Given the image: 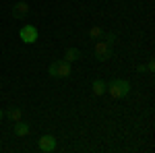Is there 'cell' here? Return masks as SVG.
Returning a JSON list of instances; mask_svg holds the SVG:
<instances>
[{
  "label": "cell",
  "instance_id": "6da1fadb",
  "mask_svg": "<svg viewBox=\"0 0 155 153\" xmlns=\"http://www.w3.org/2000/svg\"><path fill=\"white\" fill-rule=\"evenodd\" d=\"M106 91L110 93L112 99H122V97H126V95L130 93V83L124 81V79H116L110 85H106Z\"/></svg>",
  "mask_w": 155,
  "mask_h": 153
},
{
  "label": "cell",
  "instance_id": "7a4b0ae2",
  "mask_svg": "<svg viewBox=\"0 0 155 153\" xmlns=\"http://www.w3.org/2000/svg\"><path fill=\"white\" fill-rule=\"evenodd\" d=\"M71 62H66V60H56V62H52L48 68V75L50 77H54V79H66V77H71Z\"/></svg>",
  "mask_w": 155,
  "mask_h": 153
},
{
  "label": "cell",
  "instance_id": "277c9868",
  "mask_svg": "<svg viewBox=\"0 0 155 153\" xmlns=\"http://www.w3.org/2000/svg\"><path fill=\"white\" fill-rule=\"evenodd\" d=\"M19 37H21L23 44H35L37 42V29L33 25H25V27H21V31H19Z\"/></svg>",
  "mask_w": 155,
  "mask_h": 153
},
{
  "label": "cell",
  "instance_id": "ba28073f",
  "mask_svg": "<svg viewBox=\"0 0 155 153\" xmlns=\"http://www.w3.org/2000/svg\"><path fill=\"white\" fill-rule=\"evenodd\" d=\"M29 132H31V126H29L27 122H23V120L15 122V135H17V137H27Z\"/></svg>",
  "mask_w": 155,
  "mask_h": 153
},
{
  "label": "cell",
  "instance_id": "8992f818",
  "mask_svg": "<svg viewBox=\"0 0 155 153\" xmlns=\"http://www.w3.org/2000/svg\"><path fill=\"white\" fill-rule=\"evenodd\" d=\"M39 149L44 153H52L56 149V137L54 135H41L39 137Z\"/></svg>",
  "mask_w": 155,
  "mask_h": 153
},
{
  "label": "cell",
  "instance_id": "8fae6325",
  "mask_svg": "<svg viewBox=\"0 0 155 153\" xmlns=\"http://www.w3.org/2000/svg\"><path fill=\"white\" fill-rule=\"evenodd\" d=\"M101 35H104V29H101L99 25H93V27L89 29V37H91V39H99Z\"/></svg>",
  "mask_w": 155,
  "mask_h": 153
},
{
  "label": "cell",
  "instance_id": "52a82bcc",
  "mask_svg": "<svg viewBox=\"0 0 155 153\" xmlns=\"http://www.w3.org/2000/svg\"><path fill=\"white\" fill-rule=\"evenodd\" d=\"M83 58V52L81 50H77V48H68L66 52H64V60L66 62H77V60Z\"/></svg>",
  "mask_w": 155,
  "mask_h": 153
},
{
  "label": "cell",
  "instance_id": "4fadbf2b",
  "mask_svg": "<svg viewBox=\"0 0 155 153\" xmlns=\"http://www.w3.org/2000/svg\"><path fill=\"white\" fill-rule=\"evenodd\" d=\"M145 71H147V72H153V71H155V62H153V60H149V62H147Z\"/></svg>",
  "mask_w": 155,
  "mask_h": 153
},
{
  "label": "cell",
  "instance_id": "30bf717a",
  "mask_svg": "<svg viewBox=\"0 0 155 153\" xmlns=\"http://www.w3.org/2000/svg\"><path fill=\"white\" fill-rule=\"evenodd\" d=\"M8 118H11L12 122L23 120V110H21V108H12V110H8Z\"/></svg>",
  "mask_w": 155,
  "mask_h": 153
},
{
  "label": "cell",
  "instance_id": "5b68a950",
  "mask_svg": "<svg viewBox=\"0 0 155 153\" xmlns=\"http://www.w3.org/2000/svg\"><path fill=\"white\" fill-rule=\"evenodd\" d=\"M11 15L12 19H17V21H21L25 19L27 15H29V6H27V0H19L15 6H11Z\"/></svg>",
  "mask_w": 155,
  "mask_h": 153
},
{
  "label": "cell",
  "instance_id": "7c38bea8",
  "mask_svg": "<svg viewBox=\"0 0 155 153\" xmlns=\"http://www.w3.org/2000/svg\"><path fill=\"white\" fill-rule=\"evenodd\" d=\"M99 39H104V42H107V44H112V46H114V42H116V33H110V31H104V35L99 37Z\"/></svg>",
  "mask_w": 155,
  "mask_h": 153
},
{
  "label": "cell",
  "instance_id": "5bb4252c",
  "mask_svg": "<svg viewBox=\"0 0 155 153\" xmlns=\"http://www.w3.org/2000/svg\"><path fill=\"white\" fill-rule=\"evenodd\" d=\"M0 120H2V110H0Z\"/></svg>",
  "mask_w": 155,
  "mask_h": 153
},
{
  "label": "cell",
  "instance_id": "9c48e42d",
  "mask_svg": "<svg viewBox=\"0 0 155 153\" xmlns=\"http://www.w3.org/2000/svg\"><path fill=\"white\" fill-rule=\"evenodd\" d=\"M91 89H93V95H104V93H106V83L97 79V81H93Z\"/></svg>",
  "mask_w": 155,
  "mask_h": 153
},
{
  "label": "cell",
  "instance_id": "3957f363",
  "mask_svg": "<svg viewBox=\"0 0 155 153\" xmlns=\"http://www.w3.org/2000/svg\"><path fill=\"white\" fill-rule=\"evenodd\" d=\"M93 54H95V58L99 62H106V60L112 58V44H107L104 39H99L95 42V46H93Z\"/></svg>",
  "mask_w": 155,
  "mask_h": 153
}]
</instances>
